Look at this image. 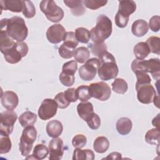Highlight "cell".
I'll return each instance as SVG.
<instances>
[{
    "label": "cell",
    "instance_id": "23",
    "mask_svg": "<svg viewBox=\"0 0 160 160\" xmlns=\"http://www.w3.org/2000/svg\"><path fill=\"white\" fill-rule=\"evenodd\" d=\"M37 121V115L29 111L22 112L19 117V122L22 127L33 126Z\"/></svg>",
    "mask_w": 160,
    "mask_h": 160
},
{
    "label": "cell",
    "instance_id": "24",
    "mask_svg": "<svg viewBox=\"0 0 160 160\" xmlns=\"http://www.w3.org/2000/svg\"><path fill=\"white\" fill-rule=\"evenodd\" d=\"M133 52L136 59H144L151 52L146 42H139L134 46Z\"/></svg>",
    "mask_w": 160,
    "mask_h": 160
},
{
    "label": "cell",
    "instance_id": "13",
    "mask_svg": "<svg viewBox=\"0 0 160 160\" xmlns=\"http://www.w3.org/2000/svg\"><path fill=\"white\" fill-rule=\"evenodd\" d=\"M136 91L138 101L140 102L146 104L151 103L154 98L156 95V90L151 84L143 85L139 87Z\"/></svg>",
    "mask_w": 160,
    "mask_h": 160
},
{
    "label": "cell",
    "instance_id": "30",
    "mask_svg": "<svg viewBox=\"0 0 160 160\" xmlns=\"http://www.w3.org/2000/svg\"><path fill=\"white\" fill-rule=\"evenodd\" d=\"M112 89L114 92L118 94H124L128 88L127 82L122 78H116L111 84Z\"/></svg>",
    "mask_w": 160,
    "mask_h": 160
},
{
    "label": "cell",
    "instance_id": "1",
    "mask_svg": "<svg viewBox=\"0 0 160 160\" xmlns=\"http://www.w3.org/2000/svg\"><path fill=\"white\" fill-rule=\"evenodd\" d=\"M0 31L19 42H22L28 35V29L25 21L19 16H13L11 18H4L1 20Z\"/></svg>",
    "mask_w": 160,
    "mask_h": 160
},
{
    "label": "cell",
    "instance_id": "25",
    "mask_svg": "<svg viewBox=\"0 0 160 160\" xmlns=\"http://www.w3.org/2000/svg\"><path fill=\"white\" fill-rule=\"evenodd\" d=\"M49 154V149L46 146L42 144H38L34 148L31 156L27 157L26 159H34L37 160H41L47 157Z\"/></svg>",
    "mask_w": 160,
    "mask_h": 160
},
{
    "label": "cell",
    "instance_id": "4",
    "mask_svg": "<svg viewBox=\"0 0 160 160\" xmlns=\"http://www.w3.org/2000/svg\"><path fill=\"white\" fill-rule=\"evenodd\" d=\"M132 71H143L151 74L154 79L159 80L160 76V62L158 58H152L148 60L138 59L133 60L131 66Z\"/></svg>",
    "mask_w": 160,
    "mask_h": 160
},
{
    "label": "cell",
    "instance_id": "12",
    "mask_svg": "<svg viewBox=\"0 0 160 160\" xmlns=\"http://www.w3.org/2000/svg\"><path fill=\"white\" fill-rule=\"evenodd\" d=\"M66 32L65 28L61 24H54L48 28L46 35L49 42L56 44L63 41Z\"/></svg>",
    "mask_w": 160,
    "mask_h": 160
},
{
    "label": "cell",
    "instance_id": "44",
    "mask_svg": "<svg viewBox=\"0 0 160 160\" xmlns=\"http://www.w3.org/2000/svg\"><path fill=\"white\" fill-rule=\"evenodd\" d=\"M78 69V64L75 60H72L68 62H65L62 68V71L69 74L74 75L75 72Z\"/></svg>",
    "mask_w": 160,
    "mask_h": 160
},
{
    "label": "cell",
    "instance_id": "29",
    "mask_svg": "<svg viewBox=\"0 0 160 160\" xmlns=\"http://www.w3.org/2000/svg\"><path fill=\"white\" fill-rule=\"evenodd\" d=\"M160 140L159 129L152 128L147 131L145 135V141L146 142L152 145H159Z\"/></svg>",
    "mask_w": 160,
    "mask_h": 160
},
{
    "label": "cell",
    "instance_id": "48",
    "mask_svg": "<svg viewBox=\"0 0 160 160\" xmlns=\"http://www.w3.org/2000/svg\"><path fill=\"white\" fill-rule=\"evenodd\" d=\"M151 30L153 32H158L160 29V17L159 16H154L150 19L148 25Z\"/></svg>",
    "mask_w": 160,
    "mask_h": 160
},
{
    "label": "cell",
    "instance_id": "46",
    "mask_svg": "<svg viewBox=\"0 0 160 160\" xmlns=\"http://www.w3.org/2000/svg\"><path fill=\"white\" fill-rule=\"evenodd\" d=\"M86 122H87L89 128L93 130L98 129L101 125V119L99 116L94 112Z\"/></svg>",
    "mask_w": 160,
    "mask_h": 160
},
{
    "label": "cell",
    "instance_id": "6",
    "mask_svg": "<svg viewBox=\"0 0 160 160\" xmlns=\"http://www.w3.org/2000/svg\"><path fill=\"white\" fill-rule=\"evenodd\" d=\"M28 50V46L26 42L17 41L14 42L12 47L5 50L2 54L8 62L16 64L27 55Z\"/></svg>",
    "mask_w": 160,
    "mask_h": 160
},
{
    "label": "cell",
    "instance_id": "14",
    "mask_svg": "<svg viewBox=\"0 0 160 160\" xmlns=\"http://www.w3.org/2000/svg\"><path fill=\"white\" fill-rule=\"evenodd\" d=\"M49 159L59 160L64 154L63 141L61 138H54L49 143Z\"/></svg>",
    "mask_w": 160,
    "mask_h": 160
},
{
    "label": "cell",
    "instance_id": "47",
    "mask_svg": "<svg viewBox=\"0 0 160 160\" xmlns=\"http://www.w3.org/2000/svg\"><path fill=\"white\" fill-rule=\"evenodd\" d=\"M115 23L116 26L120 28H125L129 21V16L124 15L119 12H117L115 18Z\"/></svg>",
    "mask_w": 160,
    "mask_h": 160
},
{
    "label": "cell",
    "instance_id": "21",
    "mask_svg": "<svg viewBox=\"0 0 160 160\" xmlns=\"http://www.w3.org/2000/svg\"><path fill=\"white\" fill-rule=\"evenodd\" d=\"M132 123L130 119L122 117L119 118L116 124V130L119 134L122 136H125L128 134L132 129Z\"/></svg>",
    "mask_w": 160,
    "mask_h": 160
},
{
    "label": "cell",
    "instance_id": "22",
    "mask_svg": "<svg viewBox=\"0 0 160 160\" xmlns=\"http://www.w3.org/2000/svg\"><path fill=\"white\" fill-rule=\"evenodd\" d=\"M136 9V4L134 1L123 0L119 1L118 12L129 16L135 12Z\"/></svg>",
    "mask_w": 160,
    "mask_h": 160
},
{
    "label": "cell",
    "instance_id": "49",
    "mask_svg": "<svg viewBox=\"0 0 160 160\" xmlns=\"http://www.w3.org/2000/svg\"><path fill=\"white\" fill-rule=\"evenodd\" d=\"M64 96L67 100L70 102H74L77 101L78 99V95L76 93V89L74 88H68L64 92Z\"/></svg>",
    "mask_w": 160,
    "mask_h": 160
},
{
    "label": "cell",
    "instance_id": "20",
    "mask_svg": "<svg viewBox=\"0 0 160 160\" xmlns=\"http://www.w3.org/2000/svg\"><path fill=\"white\" fill-rule=\"evenodd\" d=\"M149 30L148 22L143 19H138L133 22L131 26L132 33L136 37L144 36Z\"/></svg>",
    "mask_w": 160,
    "mask_h": 160
},
{
    "label": "cell",
    "instance_id": "38",
    "mask_svg": "<svg viewBox=\"0 0 160 160\" xmlns=\"http://www.w3.org/2000/svg\"><path fill=\"white\" fill-rule=\"evenodd\" d=\"M92 54L95 56H99L102 52L107 51V46L104 42L91 43L88 46Z\"/></svg>",
    "mask_w": 160,
    "mask_h": 160
},
{
    "label": "cell",
    "instance_id": "40",
    "mask_svg": "<svg viewBox=\"0 0 160 160\" xmlns=\"http://www.w3.org/2000/svg\"><path fill=\"white\" fill-rule=\"evenodd\" d=\"M108 3V1L104 0H84L83 4L86 8L96 10L102 6H104Z\"/></svg>",
    "mask_w": 160,
    "mask_h": 160
},
{
    "label": "cell",
    "instance_id": "27",
    "mask_svg": "<svg viewBox=\"0 0 160 160\" xmlns=\"http://www.w3.org/2000/svg\"><path fill=\"white\" fill-rule=\"evenodd\" d=\"M94 159V153L91 149H81L76 148L73 152V160H93Z\"/></svg>",
    "mask_w": 160,
    "mask_h": 160
},
{
    "label": "cell",
    "instance_id": "28",
    "mask_svg": "<svg viewBox=\"0 0 160 160\" xmlns=\"http://www.w3.org/2000/svg\"><path fill=\"white\" fill-rule=\"evenodd\" d=\"M89 50L84 46H81L75 49L74 58L75 61L79 63L82 64L86 62L89 58Z\"/></svg>",
    "mask_w": 160,
    "mask_h": 160
},
{
    "label": "cell",
    "instance_id": "41",
    "mask_svg": "<svg viewBox=\"0 0 160 160\" xmlns=\"http://www.w3.org/2000/svg\"><path fill=\"white\" fill-rule=\"evenodd\" d=\"M75 49L62 44L59 48L58 52L60 56L64 59H70L74 56Z\"/></svg>",
    "mask_w": 160,
    "mask_h": 160
},
{
    "label": "cell",
    "instance_id": "26",
    "mask_svg": "<svg viewBox=\"0 0 160 160\" xmlns=\"http://www.w3.org/2000/svg\"><path fill=\"white\" fill-rule=\"evenodd\" d=\"M109 147L108 139L105 136H99L96 138L93 143V149L98 153H104Z\"/></svg>",
    "mask_w": 160,
    "mask_h": 160
},
{
    "label": "cell",
    "instance_id": "32",
    "mask_svg": "<svg viewBox=\"0 0 160 160\" xmlns=\"http://www.w3.org/2000/svg\"><path fill=\"white\" fill-rule=\"evenodd\" d=\"M75 36L78 42L81 43H88L91 38V34L88 29L80 27L76 29Z\"/></svg>",
    "mask_w": 160,
    "mask_h": 160
},
{
    "label": "cell",
    "instance_id": "36",
    "mask_svg": "<svg viewBox=\"0 0 160 160\" xmlns=\"http://www.w3.org/2000/svg\"><path fill=\"white\" fill-rule=\"evenodd\" d=\"M22 14L26 18H32L36 14V8L31 1H22Z\"/></svg>",
    "mask_w": 160,
    "mask_h": 160
},
{
    "label": "cell",
    "instance_id": "50",
    "mask_svg": "<svg viewBox=\"0 0 160 160\" xmlns=\"http://www.w3.org/2000/svg\"><path fill=\"white\" fill-rule=\"evenodd\" d=\"M122 158V155L121 153L118 152H112L108 154V156L102 159H120Z\"/></svg>",
    "mask_w": 160,
    "mask_h": 160
},
{
    "label": "cell",
    "instance_id": "2",
    "mask_svg": "<svg viewBox=\"0 0 160 160\" xmlns=\"http://www.w3.org/2000/svg\"><path fill=\"white\" fill-rule=\"evenodd\" d=\"M99 66L98 73L99 78L103 81H108L116 78L119 69L114 56L107 51L98 56Z\"/></svg>",
    "mask_w": 160,
    "mask_h": 160
},
{
    "label": "cell",
    "instance_id": "19",
    "mask_svg": "<svg viewBox=\"0 0 160 160\" xmlns=\"http://www.w3.org/2000/svg\"><path fill=\"white\" fill-rule=\"evenodd\" d=\"M46 129L48 136L54 138L59 137L62 134L63 126L59 121L52 120L48 122Z\"/></svg>",
    "mask_w": 160,
    "mask_h": 160
},
{
    "label": "cell",
    "instance_id": "31",
    "mask_svg": "<svg viewBox=\"0 0 160 160\" xmlns=\"http://www.w3.org/2000/svg\"><path fill=\"white\" fill-rule=\"evenodd\" d=\"M12 143L9 135L3 132H0V154H6L11 149Z\"/></svg>",
    "mask_w": 160,
    "mask_h": 160
},
{
    "label": "cell",
    "instance_id": "35",
    "mask_svg": "<svg viewBox=\"0 0 160 160\" xmlns=\"http://www.w3.org/2000/svg\"><path fill=\"white\" fill-rule=\"evenodd\" d=\"M150 52L158 55L160 54V38L157 36H151L146 41Z\"/></svg>",
    "mask_w": 160,
    "mask_h": 160
},
{
    "label": "cell",
    "instance_id": "7",
    "mask_svg": "<svg viewBox=\"0 0 160 160\" xmlns=\"http://www.w3.org/2000/svg\"><path fill=\"white\" fill-rule=\"evenodd\" d=\"M41 11L47 19L52 22H58L64 18V12L61 8L52 0H43L39 4Z\"/></svg>",
    "mask_w": 160,
    "mask_h": 160
},
{
    "label": "cell",
    "instance_id": "42",
    "mask_svg": "<svg viewBox=\"0 0 160 160\" xmlns=\"http://www.w3.org/2000/svg\"><path fill=\"white\" fill-rule=\"evenodd\" d=\"M59 79L62 85L64 86L70 87L74 83L75 78L74 75L67 74L62 71L59 76Z\"/></svg>",
    "mask_w": 160,
    "mask_h": 160
},
{
    "label": "cell",
    "instance_id": "11",
    "mask_svg": "<svg viewBox=\"0 0 160 160\" xmlns=\"http://www.w3.org/2000/svg\"><path fill=\"white\" fill-rule=\"evenodd\" d=\"M58 108L54 99H45L38 109V116L42 120H48L56 115Z\"/></svg>",
    "mask_w": 160,
    "mask_h": 160
},
{
    "label": "cell",
    "instance_id": "18",
    "mask_svg": "<svg viewBox=\"0 0 160 160\" xmlns=\"http://www.w3.org/2000/svg\"><path fill=\"white\" fill-rule=\"evenodd\" d=\"M1 10H9L13 12H20L22 11V1L21 0H1Z\"/></svg>",
    "mask_w": 160,
    "mask_h": 160
},
{
    "label": "cell",
    "instance_id": "52",
    "mask_svg": "<svg viewBox=\"0 0 160 160\" xmlns=\"http://www.w3.org/2000/svg\"><path fill=\"white\" fill-rule=\"evenodd\" d=\"M152 102H154V104L157 108H159V94H157V95L155 96V97L153 99Z\"/></svg>",
    "mask_w": 160,
    "mask_h": 160
},
{
    "label": "cell",
    "instance_id": "43",
    "mask_svg": "<svg viewBox=\"0 0 160 160\" xmlns=\"http://www.w3.org/2000/svg\"><path fill=\"white\" fill-rule=\"evenodd\" d=\"M87 142L86 137L81 134H76L72 139V144L75 148H82L84 147Z\"/></svg>",
    "mask_w": 160,
    "mask_h": 160
},
{
    "label": "cell",
    "instance_id": "17",
    "mask_svg": "<svg viewBox=\"0 0 160 160\" xmlns=\"http://www.w3.org/2000/svg\"><path fill=\"white\" fill-rule=\"evenodd\" d=\"M77 112L79 116L84 121H86L94 113L93 105L88 101L80 102L77 106Z\"/></svg>",
    "mask_w": 160,
    "mask_h": 160
},
{
    "label": "cell",
    "instance_id": "8",
    "mask_svg": "<svg viewBox=\"0 0 160 160\" xmlns=\"http://www.w3.org/2000/svg\"><path fill=\"white\" fill-rule=\"evenodd\" d=\"M99 66V61L98 58H92L89 59L79 69V75L80 78L86 81L92 80L98 72Z\"/></svg>",
    "mask_w": 160,
    "mask_h": 160
},
{
    "label": "cell",
    "instance_id": "37",
    "mask_svg": "<svg viewBox=\"0 0 160 160\" xmlns=\"http://www.w3.org/2000/svg\"><path fill=\"white\" fill-rule=\"evenodd\" d=\"M76 93L78 99L82 101H88L91 97L89 92V88L86 85H81L77 88Z\"/></svg>",
    "mask_w": 160,
    "mask_h": 160
},
{
    "label": "cell",
    "instance_id": "45",
    "mask_svg": "<svg viewBox=\"0 0 160 160\" xmlns=\"http://www.w3.org/2000/svg\"><path fill=\"white\" fill-rule=\"evenodd\" d=\"M54 99L56 102L58 108L60 109H65L68 108L70 104V102L67 100L63 92L58 93L55 96Z\"/></svg>",
    "mask_w": 160,
    "mask_h": 160
},
{
    "label": "cell",
    "instance_id": "51",
    "mask_svg": "<svg viewBox=\"0 0 160 160\" xmlns=\"http://www.w3.org/2000/svg\"><path fill=\"white\" fill-rule=\"evenodd\" d=\"M159 115L160 114L159 113L155 118H153L152 121V125L157 129H159Z\"/></svg>",
    "mask_w": 160,
    "mask_h": 160
},
{
    "label": "cell",
    "instance_id": "39",
    "mask_svg": "<svg viewBox=\"0 0 160 160\" xmlns=\"http://www.w3.org/2000/svg\"><path fill=\"white\" fill-rule=\"evenodd\" d=\"M63 41V44L74 49H75L79 44V42L75 36V33L72 31L66 32Z\"/></svg>",
    "mask_w": 160,
    "mask_h": 160
},
{
    "label": "cell",
    "instance_id": "10",
    "mask_svg": "<svg viewBox=\"0 0 160 160\" xmlns=\"http://www.w3.org/2000/svg\"><path fill=\"white\" fill-rule=\"evenodd\" d=\"M18 115L12 110H6L1 113L0 132L8 135L12 132L14 125L17 120Z\"/></svg>",
    "mask_w": 160,
    "mask_h": 160
},
{
    "label": "cell",
    "instance_id": "5",
    "mask_svg": "<svg viewBox=\"0 0 160 160\" xmlns=\"http://www.w3.org/2000/svg\"><path fill=\"white\" fill-rule=\"evenodd\" d=\"M37 138V131L33 126H29L22 131V135L20 138V142L19 144V151L22 156H28L30 154L33 143Z\"/></svg>",
    "mask_w": 160,
    "mask_h": 160
},
{
    "label": "cell",
    "instance_id": "34",
    "mask_svg": "<svg viewBox=\"0 0 160 160\" xmlns=\"http://www.w3.org/2000/svg\"><path fill=\"white\" fill-rule=\"evenodd\" d=\"M134 73L137 78V81L136 82V90L143 85L151 84V79L147 72L143 71H137Z\"/></svg>",
    "mask_w": 160,
    "mask_h": 160
},
{
    "label": "cell",
    "instance_id": "15",
    "mask_svg": "<svg viewBox=\"0 0 160 160\" xmlns=\"http://www.w3.org/2000/svg\"><path fill=\"white\" fill-rule=\"evenodd\" d=\"M1 102L7 110H13L18 105L19 98L17 94L11 91H6L1 94Z\"/></svg>",
    "mask_w": 160,
    "mask_h": 160
},
{
    "label": "cell",
    "instance_id": "9",
    "mask_svg": "<svg viewBox=\"0 0 160 160\" xmlns=\"http://www.w3.org/2000/svg\"><path fill=\"white\" fill-rule=\"evenodd\" d=\"M89 88L91 98H94L101 101H105L111 96V88L105 82L100 81L91 83L89 86Z\"/></svg>",
    "mask_w": 160,
    "mask_h": 160
},
{
    "label": "cell",
    "instance_id": "3",
    "mask_svg": "<svg viewBox=\"0 0 160 160\" xmlns=\"http://www.w3.org/2000/svg\"><path fill=\"white\" fill-rule=\"evenodd\" d=\"M112 26L111 19L104 14L98 16L96 26L91 29V39L94 42L101 43L112 33Z\"/></svg>",
    "mask_w": 160,
    "mask_h": 160
},
{
    "label": "cell",
    "instance_id": "33",
    "mask_svg": "<svg viewBox=\"0 0 160 160\" xmlns=\"http://www.w3.org/2000/svg\"><path fill=\"white\" fill-rule=\"evenodd\" d=\"M14 42L13 39L9 38L6 32L0 31V50L2 53L5 50L12 47Z\"/></svg>",
    "mask_w": 160,
    "mask_h": 160
},
{
    "label": "cell",
    "instance_id": "16",
    "mask_svg": "<svg viewBox=\"0 0 160 160\" xmlns=\"http://www.w3.org/2000/svg\"><path fill=\"white\" fill-rule=\"evenodd\" d=\"M63 2L75 16H82L86 12L83 1L82 0H64Z\"/></svg>",
    "mask_w": 160,
    "mask_h": 160
}]
</instances>
